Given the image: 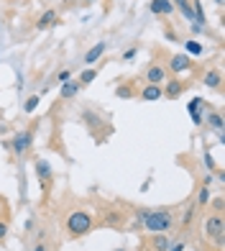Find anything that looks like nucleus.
<instances>
[{"label": "nucleus", "instance_id": "nucleus-1", "mask_svg": "<svg viewBox=\"0 0 225 251\" xmlns=\"http://www.w3.org/2000/svg\"><path fill=\"white\" fill-rule=\"evenodd\" d=\"M141 226L146 231H151V233H169L174 226V218H172L169 210H149V215L143 218Z\"/></svg>", "mask_w": 225, "mask_h": 251}, {"label": "nucleus", "instance_id": "nucleus-2", "mask_svg": "<svg viewBox=\"0 0 225 251\" xmlns=\"http://www.w3.org/2000/svg\"><path fill=\"white\" fill-rule=\"evenodd\" d=\"M67 231H69V236H85V233H90V231H92V215L85 213V210L69 213Z\"/></svg>", "mask_w": 225, "mask_h": 251}, {"label": "nucleus", "instance_id": "nucleus-3", "mask_svg": "<svg viewBox=\"0 0 225 251\" xmlns=\"http://www.w3.org/2000/svg\"><path fill=\"white\" fill-rule=\"evenodd\" d=\"M202 231H205V236H208V238H212L218 246H223V231H225V223H223V215H220V213H215V215H210V218H205Z\"/></svg>", "mask_w": 225, "mask_h": 251}, {"label": "nucleus", "instance_id": "nucleus-4", "mask_svg": "<svg viewBox=\"0 0 225 251\" xmlns=\"http://www.w3.org/2000/svg\"><path fill=\"white\" fill-rule=\"evenodd\" d=\"M31 143H33V133H31V131H21V133H18V136H15L11 143H8V146L13 149V154L23 157L26 151L31 149Z\"/></svg>", "mask_w": 225, "mask_h": 251}, {"label": "nucleus", "instance_id": "nucleus-5", "mask_svg": "<svg viewBox=\"0 0 225 251\" xmlns=\"http://www.w3.org/2000/svg\"><path fill=\"white\" fill-rule=\"evenodd\" d=\"M190 67H192V59L187 54H177V57L169 59V72H174V75H184V72H190Z\"/></svg>", "mask_w": 225, "mask_h": 251}, {"label": "nucleus", "instance_id": "nucleus-6", "mask_svg": "<svg viewBox=\"0 0 225 251\" xmlns=\"http://www.w3.org/2000/svg\"><path fill=\"white\" fill-rule=\"evenodd\" d=\"M205 108H208V105H205L202 97H192V100L187 103V110H190V118H192L195 126L202 123V110H205Z\"/></svg>", "mask_w": 225, "mask_h": 251}, {"label": "nucleus", "instance_id": "nucleus-7", "mask_svg": "<svg viewBox=\"0 0 225 251\" xmlns=\"http://www.w3.org/2000/svg\"><path fill=\"white\" fill-rule=\"evenodd\" d=\"M146 82L149 85H161V82H166V69L161 67V64H151L146 69Z\"/></svg>", "mask_w": 225, "mask_h": 251}, {"label": "nucleus", "instance_id": "nucleus-8", "mask_svg": "<svg viewBox=\"0 0 225 251\" xmlns=\"http://www.w3.org/2000/svg\"><path fill=\"white\" fill-rule=\"evenodd\" d=\"M184 93V82L182 79H166V90H161V95L169 97V100H174V97H179Z\"/></svg>", "mask_w": 225, "mask_h": 251}, {"label": "nucleus", "instance_id": "nucleus-9", "mask_svg": "<svg viewBox=\"0 0 225 251\" xmlns=\"http://www.w3.org/2000/svg\"><path fill=\"white\" fill-rule=\"evenodd\" d=\"M151 13L154 16H169V13H174V3L172 0H151Z\"/></svg>", "mask_w": 225, "mask_h": 251}, {"label": "nucleus", "instance_id": "nucleus-10", "mask_svg": "<svg viewBox=\"0 0 225 251\" xmlns=\"http://www.w3.org/2000/svg\"><path fill=\"white\" fill-rule=\"evenodd\" d=\"M105 51H107V44H105V41H97L95 47H92V49H90V51L85 54V64H95V62L100 59Z\"/></svg>", "mask_w": 225, "mask_h": 251}, {"label": "nucleus", "instance_id": "nucleus-11", "mask_svg": "<svg viewBox=\"0 0 225 251\" xmlns=\"http://www.w3.org/2000/svg\"><path fill=\"white\" fill-rule=\"evenodd\" d=\"M59 23V16H57V11H46L39 21H36V29L39 31H44V29H51V26H57Z\"/></svg>", "mask_w": 225, "mask_h": 251}, {"label": "nucleus", "instance_id": "nucleus-12", "mask_svg": "<svg viewBox=\"0 0 225 251\" xmlns=\"http://www.w3.org/2000/svg\"><path fill=\"white\" fill-rule=\"evenodd\" d=\"M36 174H39L41 185H44V182H49V179H51V164H49L46 159H36Z\"/></svg>", "mask_w": 225, "mask_h": 251}, {"label": "nucleus", "instance_id": "nucleus-13", "mask_svg": "<svg viewBox=\"0 0 225 251\" xmlns=\"http://www.w3.org/2000/svg\"><path fill=\"white\" fill-rule=\"evenodd\" d=\"M202 121H208V126H210L215 133H223V115L218 110H208V115H205Z\"/></svg>", "mask_w": 225, "mask_h": 251}, {"label": "nucleus", "instance_id": "nucleus-14", "mask_svg": "<svg viewBox=\"0 0 225 251\" xmlns=\"http://www.w3.org/2000/svg\"><path fill=\"white\" fill-rule=\"evenodd\" d=\"M172 246V241L166 238V233H154V238H151V249L154 251H169Z\"/></svg>", "mask_w": 225, "mask_h": 251}, {"label": "nucleus", "instance_id": "nucleus-15", "mask_svg": "<svg viewBox=\"0 0 225 251\" xmlns=\"http://www.w3.org/2000/svg\"><path fill=\"white\" fill-rule=\"evenodd\" d=\"M79 87H82V85H79L77 79H69V82L61 85V97H64V100H72V97L79 93Z\"/></svg>", "mask_w": 225, "mask_h": 251}, {"label": "nucleus", "instance_id": "nucleus-16", "mask_svg": "<svg viewBox=\"0 0 225 251\" xmlns=\"http://www.w3.org/2000/svg\"><path fill=\"white\" fill-rule=\"evenodd\" d=\"M141 97H143V100H161L164 95H161V87L159 85H146V87L141 90Z\"/></svg>", "mask_w": 225, "mask_h": 251}, {"label": "nucleus", "instance_id": "nucleus-17", "mask_svg": "<svg viewBox=\"0 0 225 251\" xmlns=\"http://www.w3.org/2000/svg\"><path fill=\"white\" fill-rule=\"evenodd\" d=\"M208 87H212V90H218L220 87V82H223V77H220V72L218 69H210L208 75H205V79H202Z\"/></svg>", "mask_w": 225, "mask_h": 251}, {"label": "nucleus", "instance_id": "nucleus-18", "mask_svg": "<svg viewBox=\"0 0 225 251\" xmlns=\"http://www.w3.org/2000/svg\"><path fill=\"white\" fill-rule=\"evenodd\" d=\"M210 197H212V192H210V187H200V192H197V203H195V208H205V205L210 203Z\"/></svg>", "mask_w": 225, "mask_h": 251}, {"label": "nucleus", "instance_id": "nucleus-19", "mask_svg": "<svg viewBox=\"0 0 225 251\" xmlns=\"http://www.w3.org/2000/svg\"><path fill=\"white\" fill-rule=\"evenodd\" d=\"M95 79H97V69H82V75H79V79H77V82L85 87V85H92Z\"/></svg>", "mask_w": 225, "mask_h": 251}, {"label": "nucleus", "instance_id": "nucleus-20", "mask_svg": "<svg viewBox=\"0 0 225 251\" xmlns=\"http://www.w3.org/2000/svg\"><path fill=\"white\" fill-rule=\"evenodd\" d=\"M184 49H187L184 54H192V57H200V54L205 51V47H202L200 41H195V39H190V41H187V44H184Z\"/></svg>", "mask_w": 225, "mask_h": 251}, {"label": "nucleus", "instance_id": "nucleus-21", "mask_svg": "<svg viewBox=\"0 0 225 251\" xmlns=\"http://www.w3.org/2000/svg\"><path fill=\"white\" fill-rule=\"evenodd\" d=\"M39 100H41V95H31L29 100L23 103V110H26V113H33L36 108H39Z\"/></svg>", "mask_w": 225, "mask_h": 251}, {"label": "nucleus", "instance_id": "nucleus-22", "mask_svg": "<svg viewBox=\"0 0 225 251\" xmlns=\"http://www.w3.org/2000/svg\"><path fill=\"white\" fill-rule=\"evenodd\" d=\"M115 95H118V97H133V87H128V85L118 87V90H115Z\"/></svg>", "mask_w": 225, "mask_h": 251}, {"label": "nucleus", "instance_id": "nucleus-23", "mask_svg": "<svg viewBox=\"0 0 225 251\" xmlns=\"http://www.w3.org/2000/svg\"><path fill=\"white\" fill-rule=\"evenodd\" d=\"M195 205H192V208H187V213H184V218H182V226L187 228V226H190V223H192V215H195Z\"/></svg>", "mask_w": 225, "mask_h": 251}, {"label": "nucleus", "instance_id": "nucleus-24", "mask_svg": "<svg viewBox=\"0 0 225 251\" xmlns=\"http://www.w3.org/2000/svg\"><path fill=\"white\" fill-rule=\"evenodd\" d=\"M57 79H59L61 85H64V82H69V79H72V72H69V69H61L59 75H57Z\"/></svg>", "mask_w": 225, "mask_h": 251}, {"label": "nucleus", "instance_id": "nucleus-25", "mask_svg": "<svg viewBox=\"0 0 225 251\" xmlns=\"http://www.w3.org/2000/svg\"><path fill=\"white\" fill-rule=\"evenodd\" d=\"M169 251H187V244H184V241H177V244L169 246Z\"/></svg>", "mask_w": 225, "mask_h": 251}, {"label": "nucleus", "instance_id": "nucleus-26", "mask_svg": "<svg viewBox=\"0 0 225 251\" xmlns=\"http://www.w3.org/2000/svg\"><path fill=\"white\" fill-rule=\"evenodd\" d=\"M8 236V223L5 220H0V241H3Z\"/></svg>", "mask_w": 225, "mask_h": 251}, {"label": "nucleus", "instance_id": "nucleus-27", "mask_svg": "<svg viewBox=\"0 0 225 251\" xmlns=\"http://www.w3.org/2000/svg\"><path fill=\"white\" fill-rule=\"evenodd\" d=\"M133 57H136V49H128V51H123V59H125V62H131Z\"/></svg>", "mask_w": 225, "mask_h": 251}, {"label": "nucleus", "instance_id": "nucleus-28", "mask_svg": "<svg viewBox=\"0 0 225 251\" xmlns=\"http://www.w3.org/2000/svg\"><path fill=\"white\" fill-rule=\"evenodd\" d=\"M205 164H208V169H215V161H212L210 154H205Z\"/></svg>", "mask_w": 225, "mask_h": 251}, {"label": "nucleus", "instance_id": "nucleus-29", "mask_svg": "<svg viewBox=\"0 0 225 251\" xmlns=\"http://www.w3.org/2000/svg\"><path fill=\"white\" fill-rule=\"evenodd\" d=\"M212 179H215V177H212V174H208V177H205V182H202V185H205V187H210V185H212Z\"/></svg>", "mask_w": 225, "mask_h": 251}, {"label": "nucleus", "instance_id": "nucleus-30", "mask_svg": "<svg viewBox=\"0 0 225 251\" xmlns=\"http://www.w3.org/2000/svg\"><path fill=\"white\" fill-rule=\"evenodd\" d=\"M215 3H218V5H223V3H225V0H215Z\"/></svg>", "mask_w": 225, "mask_h": 251}, {"label": "nucleus", "instance_id": "nucleus-31", "mask_svg": "<svg viewBox=\"0 0 225 251\" xmlns=\"http://www.w3.org/2000/svg\"><path fill=\"white\" fill-rule=\"evenodd\" d=\"M115 251H125V249H115Z\"/></svg>", "mask_w": 225, "mask_h": 251}, {"label": "nucleus", "instance_id": "nucleus-32", "mask_svg": "<svg viewBox=\"0 0 225 251\" xmlns=\"http://www.w3.org/2000/svg\"><path fill=\"white\" fill-rule=\"evenodd\" d=\"M85 3H92V0H85Z\"/></svg>", "mask_w": 225, "mask_h": 251}]
</instances>
